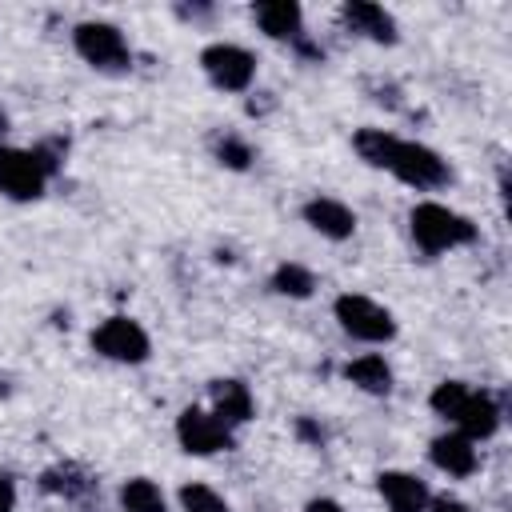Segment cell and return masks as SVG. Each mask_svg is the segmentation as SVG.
Returning a JSON list of instances; mask_svg holds the SVG:
<instances>
[{
    "mask_svg": "<svg viewBox=\"0 0 512 512\" xmlns=\"http://www.w3.org/2000/svg\"><path fill=\"white\" fill-rule=\"evenodd\" d=\"M300 436H308V440H324V428H316V424H308V420H300Z\"/></svg>",
    "mask_w": 512,
    "mask_h": 512,
    "instance_id": "obj_26",
    "label": "cell"
},
{
    "mask_svg": "<svg viewBox=\"0 0 512 512\" xmlns=\"http://www.w3.org/2000/svg\"><path fill=\"white\" fill-rule=\"evenodd\" d=\"M336 320H340V328L348 332V336H356V340H368V344H384V340H392L396 336V320H392V312L388 308H380L376 300H368V296H356V292H344V296H336Z\"/></svg>",
    "mask_w": 512,
    "mask_h": 512,
    "instance_id": "obj_3",
    "label": "cell"
},
{
    "mask_svg": "<svg viewBox=\"0 0 512 512\" xmlns=\"http://www.w3.org/2000/svg\"><path fill=\"white\" fill-rule=\"evenodd\" d=\"M340 16H344V24H348L352 32H360V36H368V40H376V44H392V40H396V20H392L380 4L352 0V4L340 8Z\"/></svg>",
    "mask_w": 512,
    "mask_h": 512,
    "instance_id": "obj_13",
    "label": "cell"
},
{
    "mask_svg": "<svg viewBox=\"0 0 512 512\" xmlns=\"http://www.w3.org/2000/svg\"><path fill=\"white\" fill-rule=\"evenodd\" d=\"M428 404H432L436 416L452 420L456 432L468 436V440H488V436L500 428V408H496V400L484 396V392H476V388H468V384H460V380L436 384V392H432Z\"/></svg>",
    "mask_w": 512,
    "mask_h": 512,
    "instance_id": "obj_1",
    "label": "cell"
},
{
    "mask_svg": "<svg viewBox=\"0 0 512 512\" xmlns=\"http://www.w3.org/2000/svg\"><path fill=\"white\" fill-rule=\"evenodd\" d=\"M200 64H204L208 80L224 92H244L256 76V56L240 44H208L200 52Z\"/></svg>",
    "mask_w": 512,
    "mask_h": 512,
    "instance_id": "obj_5",
    "label": "cell"
},
{
    "mask_svg": "<svg viewBox=\"0 0 512 512\" xmlns=\"http://www.w3.org/2000/svg\"><path fill=\"white\" fill-rule=\"evenodd\" d=\"M376 484H380V496H384L388 512H428L432 496H428L424 480H416L408 472H380Z\"/></svg>",
    "mask_w": 512,
    "mask_h": 512,
    "instance_id": "obj_10",
    "label": "cell"
},
{
    "mask_svg": "<svg viewBox=\"0 0 512 512\" xmlns=\"http://www.w3.org/2000/svg\"><path fill=\"white\" fill-rule=\"evenodd\" d=\"M304 220H308L320 236H328V240H348V236L356 232V216H352V208L340 204V200H332V196H316V200H308V204H304Z\"/></svg>",
    "mask_w": 512,
    "mask_h": 512,
    "instance_id": "obj_11",
    "label": "cell"
},
{
    "mask_svg": "<svg viewBox=\"0 0 512 512\" xmlns=\"http://www.w3.org/2000/svg\"><path fill=\"white\" fill-rule=\"evenodd\" d=\"M216 160L228 164V168H248V164H252V148H248L244 140H236V136H224V140L216 144Z\"/></svg>",
    "mask_w": 512,
    "mask_h": 512,
    "instance_id": "obj_22",
    "label": "cell"
},
{
    "mask_svg": "<svg viewBox=\"0 0 512 512\" xmlns=\"http://www.w3.org/2000/svg\"><path fill=\"white\" fill-rule=\"evenodd\" d=\"M12 508H16V484L12 476L0 472V512H12Z\"/></svg>",
    "mask_w": 512,
    "mask_h": 512,
    "instance_id": "obj_23",
    "label": "cell"
},
{
    "mask_svg": "<svg viewBox=\"0 0 512 512\" xmlns=\"http://www.w3.org/2000/svg\"><path fill=\"white\" fill-rule=\"evenodd\" d=\"M4 132H8V116L0 112V136H4Z\"/></svg>",
    "mask_w": 512,
    "mask_h": 512,
    "instance_id": "obj_27",
    "label": "cell"
},
{
    "mask_svg": "<svg viewBox=\"0 0 512 512\" xmlns=\"http://www.w3.org/2000/svg\"><path fill=\"white\" fill-rule=\"evenodd\" d=\"M272 288H276L280 296L304 300V296H312L316 280H312V272H308V268H300V264H280V268L272 272Z\"/></svg>",
    "mask_w": 512,
    "mask_h": 512,
    "instance_id": "obj_19",
    "label": "cell"
},
{
    "mask_svg": "<svg viewBox=\"0 0 512 512\" xmlns=\"http://www.w3.org/2000/svg\"><path fill=\"white\" fill-rule=\"evenodd\" d=\"M304 512H344V508H340L336 500H312V504H308Z\"/></svg>",
    "mask_w": 512,
    "mask_h": 512,
    "instance_id": "obj_25",
    "label": "cell"
},
{
    "mask_svg": "<svg viewBox=\"0 0 512 512\" xmlns=\"http://www.w3.org/2000/svg\"><path fill=\"white\" fill-rule=\"evenodd\" d=\"M388 172L412 188H440L448 180V164L424 148V144H412V140H396L392 144V156H388Z\"/></svg>",
    "mask_w": 512,
    "mask_h": 512,
    "instance_id": "obj_4",
    "label": "cell"
},
{
    "mask_svg": "<svg viewBox=\"0 0 512 512\" xmlns=\"http://www.w3.org/2000/svg\"><path fill=\"white\" fill-rule=\"evenodd\" d=\"M180 504H184V512H228L224 496L212 492L208 484H184L180 488Z\"/></svg>",
    "mask_w": 512,
    "mask_h": 512,
    "instance_id": "obj_21",
    "label": "cell"
},
{
    "mask_svg": "<svg viewBox=\"0 0 512 512\" xmlns=\"http://www.w3.org/2000/svg\"><path fill=\"white\" fill-rule=\"evenodd\" d=\"M40 484H44V492H60V496H84V492L92 488V480H88L84 472H76L72 464H64V468H48Z\"/></svg>",
    "mask_w": 512,
    "mask_h": 512,
    "instance_id": "obj_20",
    "label": "cell"
},
{
    "mask_svg": "<svg viewBox=\"0 0 512 512\" xmlns=\"http://www.w3.org/2000/svg\"><path fill=\"white\" fill-rule=\"evenodd\" d=\"M352 144H356L360 160H368L372 168H388V156H392L396 136H392V132H384V128H360V132L352 136Z\"/></svg>",
    "mask_w": 512,
    "mask_h": 512,
    "instance_id": "obj_18",
    "label": "cell"
},
{
    "mask_svg": "<svg viewBox=\"0 0 512 512\" xmlns=\"http://www.w3.org/2000/svg\"><path fill=\"white\" fill-rule=\"evenodd\" d=\"M92 348L108 360H120V364H140L148 356V332L128 320V316H108L96 332H92Z\"/></svg>",
    "mask_w": 512,
    "mask_h": 512,
    "instance_id": "obj_6",
    "label": "cell"
},
{
    "mask_svg": "<svg viewBox=\"0 0 512 512\" xmlns=\"http://www.w3.org/2000/svg\"><path fill=\"white\" fill-rule=\"evenodd\" d=\"M176 436H180L184 452H192V456H212V452L232 448V428L204 408H184L176 420Z\"/></svg>",
    "mask_w": 512,
    "mask_h": 512,
    "instance_id": "obj_8",
    "label": "cell"
},
{
    "mask_svg": "<svg viewBox=\"0 0 512 512\" xmlns=\"http://www.w3.org/2000/svg\"><path fill=\"white\" fill-rule=\"evenodd\" d=\"M120 508H124V512H168L164 492H160L152 480H144V476L124 480V488H120Z\"/></svg>",
    "mask_w": 512,
    "mask_h": 512,
    "instance_id": "obj_17",
    "label": "cell"
},
{
    "mask_svg": "<svg viewBox=\"0 0 512 512\" xmlns=\"http://www.w3.org/2000/svg\"><path fill=\"white\" fill-rule=\"evenodd\" d=\"M252 392L240 380H212V416H220L228 428L252 420Z\"/></svg>",
    "mask_w": 512,
    "mask_h": 512,
    "instance_id": "obj_14",
    "label": "cell"
},
{
    "mask_svg": "<svg viewBox=\"0 0 512 512\" xmlns=\"http://www.w3.org/2000/svg\"><path fill=\"white\" fill-rule=\"evenodd\" d=\"M72 40H76V52L92 64V68H128V44H124V36H120V28L116 24H100V20H88V24H80L76 32H72Z\"/></svg>",
    "mask_w": 512,
    "mask_h": 512,
    "instance_id": "obj_7",
    "label": "cell"
},
{
    "mask_svg": "<svg viewBox=\"0 0 512 512\" xmlns=\"http://www.w3.org/2000/svg\"><path fill=\"white\" fill-rule=\"evenodd\" d=\"M48 172L40 168L36 152L24 148H0V192L12 200H36L44 192Z\"/></svg>",
    "mask_w": 512,
    "mask_h": 512,
    "instance_id": "obj_9",
    "label": "cell"
},
{
    "mask_svg": "<svg viewBox=\"0 0 512 512\" xmlns=\"http://www.w3.org/2000/svg\"><path fill=\"white\" fill-rule=\"evenodd\" d=\"M428 512H468L460 500H448V496H436V500H428Z\"/></svg>",
    "mask_w": 512,
    "mask_h": 512,
    "instance_id": "obj_24",
    "label": "cell"
},
{
    "mask_svg": "<svg viewBox=\"0 0 512 512\" xmlns=\"http://www.w3.org/2000/svg\"><path fill=\"white\" fill-rule=\"evenodd\" d=\"M408 224H412V240H416L428 256H436V252H448V248H460V244L476 240V224H472L468 216H460V212H452V208L436 204V200L416 204V208H412V216H408Z\"/></svg>",
    "mask_w": 512,
    "mask_h": 512,
    "instance_id": "obj_2",
    "label": "cell"
},
{
    "mask_svg": "<svg viewBox=\"0 0 512 512\" xmlns=\"http://www.w3.org/2000/svg\"><path fill=\"white\" fill-rule=\"evenodd\" d=\"M428 456H432V464H436L440 472H448V476H472L476 464H480L472 440L460 436V432H444V436H436L432 448H428Z\"/></svg>",
    "mask_w": 512,
    "mask_h": 512,
    "instance_id": "obj_12",
    "label": "cell"
},
{
    "mask_svg": "<svg viewBox=\"0 0 512 512\" xmlns=\"http://www.w3.org/2000/svg\"><path fill=\"white\" fill-rule=\"evenodd\" d=\"M344 376H348L356 388L372 392V396H384V392L392 388V368H388V364H384V356H376V352L348 360V364H344Z\"/></svg>",
    "mask_w": 512,
    "mask_h": 512,
    "instance_id": "obj_16",
    "label": "cell"
},
{
    "mask_svg": "<svg viewBox=\"0 0 512 512\" xmlns=\"http://www.w3.org/2000/svg\"><path fill=\"white\" fill-rule=\"evenodd\" d=\"M256 24L272 36V40H300V4L292 0H268V4H256L252 8Z\"/></svg>",
    "mask_w": 512,
    "mask_h": 512,
    "instance_id": "obj_15",
    "label": "cell"
}]
</instances>
